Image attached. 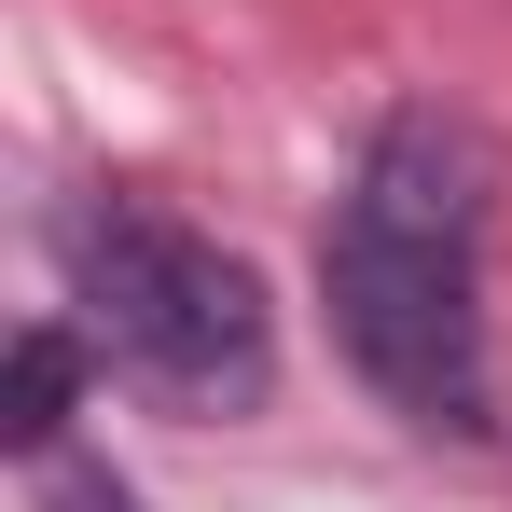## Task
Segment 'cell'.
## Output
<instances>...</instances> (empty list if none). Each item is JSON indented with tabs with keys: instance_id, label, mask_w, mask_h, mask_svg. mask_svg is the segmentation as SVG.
I'll return each instance as SVG.
<instances>
[{
	"instance_id": "6da1fadb",
	"label": "cell",
	"mask_w": 512,
	"mask_h": 512,
	"mask_svg": "<svg viewBox=\"0 0 512 512\" xmlns=\"http://www.w3.org/2000/svg\"><path fill=\"white\" fill-rule=\"evenodd\" d=\"M319 291H333V346L360 388L416 429L485 443L499 388H485V153L443 111H388L360 139L319 236Z\"/></svg>"
},
{
	"instance_id": "7a4b0ae2",
	"label": "cell",
	"mask_w": 512,
	"mask_h": 512,
	"mask_svg": "<svg viewBox=\"0 0 512 512\" xmlns=\"http://www.w3.org/2000/svg\"><path fill=\"white\" fill-rule=\"evenodd\" d=\"M70 291L111 374H139L180 416H263L277 388V319H263L250 250H222L208 222H180L153 194H97L70 222Z\"/></svg>"
},
{
	"instance_id": "3957f363",
	"label": "cell",
	"mask_w": 512,
	"mask_h": 512,
	"mask_svg": "<svg viewBox=\"0 0 512 512\" xmlns=\"http://www.w3.org/2000/svg\"><path fill=\"white\" fill-rule=\"evenodd\" d=\"M70 402H84V346L56 333V319H42V333H14V457H56V429H70Z\"/></svg>"
}]
</instances>
